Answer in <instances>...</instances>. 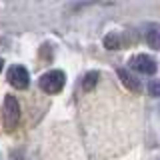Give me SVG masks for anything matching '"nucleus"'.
I'll return each mask as SVG.
<instances>
[{"label":"nucleus","mask_w":160,"mask_h":160,"mask_svg":"<svg viewBox=\"0 0 160 160\" xmlns=\"http://www.w3.org/2000/svg\"><path fill=\"white\" fill-rule=\"evenodd\" d=\"M38 84L46 94H58L66 84V74L62 70H48V72H44L40 76Z\"/></svg>","instance_id":"1"},{"label":"nucleus","mask_w":160,"mask_h":160,"mask_svg":"<svg viewBox=\"0 0 160 160\" xmlns=\"http://www.w3.org/2000/svg\"><path fill=\"white\" fill-rule=\"evenodd\" d=\"M2 120H4V128L6 130H12L20 120V104H18L16 96H12V94H6V96H4Z\"/></svg>","instance_id":"2"},{"label":"nucleus","mask_w":160,"mask_h":160,"mask_svg":"<svg viewBox=\"0 0 160 160\" xmlns=\"http://www.w3.org/2000/svg\"><path fill=\"white\" fill-rule=\"evenodd\" d=\"M8 82L12 84L14 88L18 90H24L30 86V74L28 70L24 66H20V64H14V66H10L8 70Z\"/></svg>","instance_id":"3"},{"label":"nucleus","mask_w":160,"mask_h":160,"mask_svg":"<svg viewBox=\"0 0 160 160\" xmlns=\"http://www.w3.org/2000/svg\"><path fill=\"white\" fill-rule=\"evenodd\" d=\"M130 66H132L134 70H138L140 74H148V76L156 74V70H158L156 60H154L152 56H146V54H136V56H132Z\"/></svg>","instance_id":"4"},{"label":"nucleus","mask_w":160,"mask_h":160,"mask_svg":"<svg viewBox=\"0 0 160 160\" xmlns=\"http://www.w3.org/2000/svg\"><path fill=\"white\" fill-rule=\"evenodd\" d=\"M118 78L122 80L124 88H128L130 92H140V88H142L140 80L134 76V74L130 72V70H126V68H120V70H118Z\"/></svg>","instance_id":"5"},{"label":"nucleus","mask_w":160,"mask_h":160,"mask_svg":"<svg viewBox=\"0 0 160 160\" xmlns=\"http://www.w3.org/2000/svg\"><path fill=\"white\" fill-rule=\"evenodd\" d=\"M98 80H100V74L96 72V70L86 72V74H84V78H82V90H86V92L94 90V88H96V84H98Z\"/></svg>","instance_id":"6"},{"label":"nucleus","mask_w":160,"mask_h":160,"mask_svg":"<svg viewBox=\"0 0 160 160\" xmlns=\"http://www.w3.org/2000/svg\"><path fill=\"white\" fill-rule=\"evenodd\" d=\"M104 48L106 50H118L120 48V34L118 32H108L104 36Z\"/></svg>","instance_id":"7"},{"label":"nucleus","mask_w":160,"mask_h":160,"mask_svg":"<svg viewBox=\"0 0 160 160\" xmlns=\"http://www.w3.org/2000/svg\"><path fill=\"white\" fill-rule=\"evenodd\" d=\"M146 44L152 50H160V32L158 30H150V32H146Z\"/></svg>","instance_id":"8"},{"label":"nucleus","mask_w":160,"mask_h":160,"mask_svg":"<svg viewBox=\"0 0 160 160\" xmlns=\"http://www.w3.org/2000/svg\"><path fill=\"white\" fill-rule=\"evenodd\" d=\"M148 92H150L152 98H160V80L158 78H154V80L148 82Z\"/></svg>","instance_id":"9"},{"label":"nucleus","mask_w":160,"mask_h":160,"mask_svg":"<svg viewBox=\"0 0 160 160\" xmlns=\"http://www.w3.org/2000/svg\"><path fill=\"white\" fill-rule=\"evenodd\" d=\"M10 158H12V160H24V156H22V152H20V150H14V152H10Z\"/></svg>","instance_id":"10"},{"label":"nucleus","mask_w":160,"mask_h":160,"mask_svg":"<svg viewBox=\"0 0 160 160\" xmlns=\"http://www.w3.org/2000/svg\"><path fill=\"white\" fill-rule=\"evenodd\" d=\"M2 68H4V60L0 58V72H2Z\"/></svg>","instance_id":"11"}]
</instances>
